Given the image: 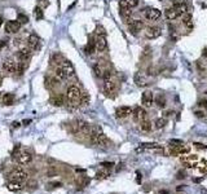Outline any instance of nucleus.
<instances>
[{"label":"nucleus","instance_id":"obj_24","mask_svg":"<svg viewBox=\"0 0 207 194\" xmlns=\"http://www.w3.org/2000/svg\"><path fill=\"white\" fill-rule=\"evenodd\" d=\"M51 104L53 106H62L65 104L64 95H56L54 97H52V99H51Z\"/></svg>","mask_w":207,"mask_h":194},{"label":"nucleus","instance_id":"obj_45","mask_svg":"<svg viewBox=\"0 0 207 194\" xmlns=\"http://www.w3.org/2000/svg\"><path fill=\"white\" fill-rule=\"evenodd\" d=\"M48 186H49V189H53V188H60V186H62V184L60 181H56V182H51V184H48Z\"/></svg>","mask_w":207,"mask_h":194},{"label":"nucleus","instance_id":"obj_55","mask_svg":"<svg viewBox=\"0 0 207 194\" xmlns=\"http://www.w3.org/2000/svg\"><path fill=\"white\" fill-rule=\"evenodd\" d=\"M199 105H201V106H203V107H207V100L201 101V102H199Z\"/></svg>","mask_w":207,"mask_h":194},{"label":"nucleus","instance_id":"obj_22","mask_svg":"<svg viewBox=\"0 0 207 194\" xmlns=\"http://www.w3.org/2000/svg\"><path fill=\"white\" fill-rule=\"evenodd\" d=\"M64 61H65V58L62 57V55H60V53H57V52H54L51 57V62L53 65H57V66H61V63Z\"/></svg>","mask_w":207,"mask_h":194},{"label":"nucleus","instance_id":"obj_53","mask_svg":"<svg viewBox=\"0 0 207 194\" xmlns=\"http://www.w3.org/2000/svg\"><path fill=\"white\" fill-rule=\"evenodd\" d=\"M194 146L198 148V149H207V146H203V145L199 144V142H194Z\"/></svg>","mask_w":207,"mask_h":194},{"label":"nucleus","instance_id":"obj_34","mask_svg":"<svg viewBox=\"0 0 207 194\" xmlns=\"http://www.w3.org/2000/svg\"><path fill=\"white\" fill-rule=\"evenodd\" d=\"M54 77H56V78L60 80V82H61V80H65V79H66V75H65V73L62 71V69L60 67V66L56 69V73H54Z\"/></svg>","mask_w":207,"mask_h":194},{"label":"nucleus","instance_id":"obj_36","mask_svg":"<svg viewBox=\"0 0 207 194\" xmlns=\"http://www.w3.org/2000/svg\"><path fill=\"white\" fill-rule=\"evenodd\" d=\"M135 83L137 84V87H144V85H146L144 78H143V77H140V74H139V73L135 75Z\"/></svg>","mask_w":207,"mask_h":194},{"label":"nucleus","instance_id":"obj_14","mask_svg":"<svg viewBox=\"0 0 207 194\" xmlns=\"http://www.w3.org/2000/svg\"><path fill=\"white\" fill-rule=\"evenodd\" d=\"M107 47V41H106V35H97L96 38V49L99 52H103Z\"/></svg>","mask_w":207,"mask_h":194},{"label":"nucleus","instance_id":"obj_8","mask_svg":"<svg viewBox=\"0 0 207 194\" xmlns=\"http://www.w3.org/2000/svg\"><path fill=\"white\" fill-rule=\"evenodd\" d=\"M62 69V71L65 73V75H66V78H71L73 75L75 74V69H74V65L70 62L69 60H65L62 63H61V66H60Z\"/></svg>","mask_w":207,"mask_h":194},{"label":"nucleus","instance_id":"obj_21","mask_svg":"<svg viewBox=\"0 0 207 194\" xmlns=\"http://www.w3.org/2000/svg\"><path fill=\"white\" fill-rule=\"evenodd\" d=\"M181 20H183V23L187 26L188 29H193V26H194V23H193V16L190 14L189 12L181 14Z\"/></svg>","mask_w":207,"mask_h":194},{"label":"nucleus","instance_id":"obj_49","mask_svg":"<svg viewBox=\"0 0 207 194\" xmlns=\"http://www.w3.org/2000/svg\"><path fill=\"white\" fill-rule=\"evenodd\" d=\"M56 174H57V172H56V170H54V167H52V168H49V170L47 171V175H48V176H54Z\"/></svg>","mask_w":207,"mask_h":194},{"label":"nucleus","instance_id":"obj_35","mask_svg":"<svg viewBox=\"0 0 207 194\" xmlns=\"http://www.w3.org/2000/svg\"><path fill=\"white\" fill-rule=\"evenodd\" d=\"M93 71H95V75L96 77H99V78H102V75H103V70L101 66H100V63H96L95 66H93Z\"/></svg>","mask_w":207,"mask_h":194},{"label":"nucleus","instance_id":"obj_12","mask_svg":"<svg viewBox=\"0 0 207 194\" xmlns=\"http://www.w3.org/2000/svg\"><path fill=\"white\" fill-rule=\"evenodd\" d=\"M27 44H29V47H30V49H38V48L40 47V38L36 34H30V36H29V39H27Z\"/></svg>","mask_w":207,"mask_h":194},{"label":"nucleus","instance_id":"obj_29","mask_svg":"<svg viewBox=\"0 0 207 194\" xmlns=\"http://www.w3.org/2000/svg\"><path fill=\"white\" fill-rule=\"evenodd\" d=\"M141 145V149H161L162 146L159 144H157V142H143V144H140Z\"/></svg>","mask_w":207,"mask_h":194},{"label":"nucleus","instance_id":"obj_7","mask_svg":"<svg viewBox=\"0 0 207 194\" xmlns=\"http://www.w3.org/2000/svg\"><path fill=\"white\" fill-rule=\"evenodd\" d=\"M143 29H144V22L141 20H132L128 23V30H129L131 34H133V35H136Z\"/></svg>","mask_w":207,"mask_h":194},{"label":"nucleus","instance_id":"obj_4","mask_svg":"<svg viewBox=\"0 0 207 194\" xmlns=\"http://www.w3.org/2000/svg\"><path fill=\"white\" fill-rule=\"evenodd\" d=\"M12 180H16V181H25L29 179V174H27L26 171H24L22 168H16L13 170L12 172H9L8 175Z\"/></svg>","mask_w":207,"mask_h":194},{"label":"nucleus","instance_id":"obj_6","mask_svg":"<svg viewBox=\"0 0 207 194\" xmlns=\"http://www.w3.org/2000/svg\"><path fill=\"white\" fill-rule=\"evenodd\" d=\"M132 115H133V119L136 122H143L145 119H148V114H146V110L144 109V107H141V106H137V107H135L133 111H132Z\"/></svg>","mask_w":207,"mask_h":194},{"label":"nucleus","instance_id":"obj_51","mask_svg":"<svg viewBox=\"0 0 207 194\" xmlns=\"http://www.w3.org/2000/svg\"><path fill=\"white\" fill-rule=\"evenodd\" d=\"M194 114H195V117H197V118H203L206 114H205V113L203 111H201V110H198V111H195L194 113Z\"/></svg>","mask_w":207,"mask_h":194},{"label":"nucleus","instance_id":"obj_1","mask_svg":"<svg viewBox=\"0 0 207 194\" xmlns=\"http://www.w3.org/2000/svg\"><path fill=\"white\" fill-rule=\"evenodd\" d=\"M80 97H82V92L77 85H70L67 88L66 92V100H67V105L71 109L80 106Z\"/></svg>","mask_w":207,"mask_h":194},{"label":"nucleus","instance_id":"obj_17","mask_svg":"<svg viewBox=\"0 0 207 194\" xmlns=\"http://www.w3.org/2000/svg\"><path fill=\"white\" fill-rule=\"evenodd\" d=\"M153 101H154L153 92H150V91H145V92L143 93V104L146 107H151V105H153Z\"/></svg>","mask_w":207,"mask_h":194},{"label":"nucleus","instance_id":"obj_44","mask_svg":"<svg viewBox=\"0 0 207 194\" xmlns=\"http://www.w3.org/2000/svg\"><path fill=\"white\" fill-rule=\"evenodd\" d=\"M100 166H102L103 168H113V166H115V164H114L113 162H102Z\"/></svg>","mask_w":207,"mask_h":194},{"label":"nucleus","instance_id":"obj_30","mask_svg":"<svg viewBox=\"0 0 207 194\" xmlns=\"http://www.w3.org/2000/svg\"><path fill=\"white\" fill-rule=\"evenodd\" d=\"M140 128H141V131H144V132H149V131H151V123L148 119H145L143 122H140Z\"/></svg>","mask_w":207,"mask_h":194},{"label":"nucleus","instance_id":"obj_9","mask_svg":"<svg viewBox=\"0 0 207 194\" xmlns=\"http://www.w3.org/2000/svg\"><path fill=\"white\" fill-rule=\"evenodd\" d=\"M161 14H162L161 10L157 9V8H149V9L145 10V18L148 20V21H157V20H159Z\"/></svg>","mask_w":207,"mask_h":194},{"label":"nucleus","instance_id":"obj_3","mask_svg":"<svg viewBox=\"0 0 207 194\" xmlns=\"http://www.w3.org/2000/svg\"><path fill=\"white\" fill-rule=\"evenodd\" d=\"M119 13H121V16L124 20V22H126L127 25L132 21V18H131L132 12H131V7H129L127 0H119Z\"/></svg>","mask_w":207,"mask_h":194},{"label":"nucleus","instance_id":"obj_50","mask_svg":"<svg viewBox=\"0 0 207 194\" xmlns=\"http://www.w3.org/2000/svg\"><path fill=\"white\" fill-rule=\"evenodd\" d=\"M185 171H180V172H177V175H176V179H185Z\"/></svg>","mask_w":207,"mask_h":194},{"label":"nucleus","instance_id":"obj_33","mask_svg":"<svg viewBox=\"0 0 207 194\" xmlns=\"http://www.w3.org/2000/svg\"><path fill=\"white\" fill-rule=\"evenodd\" d=\"M168 145H170V148H179L181 145H184V142H183V140L171 138V140H168Z\"/></svg>","mask_w":207,"mask_h":194},{"label":"nucleus","instance_id":"obj_48","mask_svg":"<svg viewBox=\"0 0 207 194\" xmlns=\"http://www.w3.org/2000/svg\"><path fill=\"white\" fill-rule=\"evenodd\" d=\"M136 182H137V184H141V180H143V175H141V172H136Z\"/></svg>","mask_w":207,"mask_h":194},{"label":"nucleus","instance_id":"obj_59","mask_svg":"<svg viewBox=\"0 0 207 194\" xmlns=\"http://www.w3.org/2000/svg\"><path fill=\"white\" fill-rule=\"evenodd\" d=\"M159 194H170L168 190H159Z\"/></svg>","mask_w":207,"mask_h":194},{"label":"nucleus","instance_id":"obj_60","mask_svg":"<svg viewBox=\"0 0 207 194\" xmlns=\"http://www.w3.org/2000/svg\"><path fill=\"white\" fill-rule=\"evenodd\" d=\"M203 180V177H199V179H194V182H201Z\"/></svg>","mask_w":207,"mask_h":194},{"label":"nucleus","instance_id":"obj_19","mask_svg":"<svg viewBox=\"0 0 207 194\" xmlns=\"http://www.w3.org/2000/svg\"><path fill=\"white\" fill-rule=\"evenodd\" d=\"M17 160H18V163L20 164H29V163H31V160H32V155L29 153V152H22L20 154V157L17 158Z\"/></svg>","mask_w":207,"mask_h":194},{"label":"nucleus","instance_id":"obj_27","mask_svg":"<svg viewBox=\"0 0 207 194\" xmlns=\"http://www.w3.org/2000/svg\"><path fill=\"white\" fill-rule=\"evenodd\" d=\"M60 80L54 77V78H45V87L47 88H52V87H56L58 85Z\"/></svg>","mask_w":207,"mask_h":194},{"label":"nucleus","instance_id":"obj_39","mask_svg":"<svg viewBox=\"0 0 207 194\" xmlns=\"http://www.w3.org/2000/svg\"><path fill=\"white\" fill-rule=\"evenodd\" d=\"M89 100H91V97L89 95L84 92V93H82V97H80V105H88L89 104Z\"/></svg>","mask_w":207,"mask_h":194},{"label":"nucleus","instance_id":"obj_25","mask_svg":"<svg viewBox=\"0 0 207 194\" xmlns=\"http://www.w3.org/2000/svg\"><path fill=\"white\" fill-rule=\"evenodd\" d=\"M95 49H96V41L93 39H89L88 44L84 47V52L87 53V55H92V53L95 52Z\"/></svg>","mask_w":207,"mask_h":194},{"label":"nucleus","instance_id":"obj_37","mask_svg":"<svg viewBox=\"0 0 207 194\" xmlns=\"http://www.w3.org/2000/svg\"><path fill=\"white\" fill-rule=\"evenodd\" d=\"M22 153V150H21V144H17L14 146V149H13V152H12V158H14V159H17L18 157H20V154Z\"/></svg>","mask_w":207,"mask_h":194},{"label":"nucleus","instance_id":"obj_5","mask_svg":"<svg viewBox=\"0 0 207 194\" xmlns=\"http://www.w3.org/2000/svg\"><path fill=\"white\" fill-rule=\"evenodd\" d=\"M103 92L107 97H113L114 93L117 92V85L111 79H106L103 83Z\"/></svg>","mask_w":207,"mask_h":194},{"label":"nucleus","instance_id":"obj_26","mask_svg":"<svg viewBox=\"0 0 207 194\" xmlns=\"http://www.w3.org/2000/svg\"><path fill=\"white\" fill-rule=\"evenodd\" d=\"M173 9H175L180 16L184 14V13H188V5L185 4V3H183V4H175V5H173Z\"/></svg>","mask_w":207,"mask_h":194},{"label":"nucleus","instance_id":"obj_32","mask_svg":"<svg viewBox=\"0 0 207 194\" xmlns=\"http://www.w3.org/2000/svg\"><path fill=\"white\" fill-rule=\"evenodd\" d=\"M34 16H35L36 21H42L43 18H44V12H43V9H42L40 7H35V9H34Z\"/></svg>","mask_w":207,"mask_h":194},{"label":"nucleus","instance_id":"obj_18","mask_svg":"<svg viewBox=\"0 0 207 194\" xmlns=\"http://www.w3.org/2000/svg\"><path fill=\"white\" fill-rule=\"evenodd\" d=\"M77 126H78V129H79V133L89 135V132H91V126H89L87 122L79 119V120H77Z\"/></svg>","mask_w":207,"mask_h":194},{"label":"nucleus","instance_id":"obj_42","mask_svg":"<svg viewBox=\"0 0 207 194\" xmlns=\"http://www.w3.org/2000/svg\"><path fill=\"white\" fill-rule=\"evenodd\" d=\"M25 69H26V66L24 65V62H20V63L17 65V73H18L20 75H21V74H24Z\"/></svg>","mask_w":207,"mask_h":194},{"label":"nucleus","instance_id":"obj_20","mask_svg":"<svg viewBox=\"0 0 207 194\" xmlns=\"http://www.w3.org/2000/svg\"><path fill=\"white\" fill-rule=\"evenodd\" d=\"M7 188H8V190H10V192L16 193V192H20V190H22L24 185H22V182H21V181H16V180H12V181H9V182H8Z\"/></svg>","mask_w":207,"mask_h":194},{"label":"nucleus","instance_id":"obj_41","mask_svg":"<svg viewBox=\"0 0 207 194\" xmlns=\"http://www.w3.org/2000/svg\"><path fill=\"white\" fill-rule=\"evenodd\" d=\"M17 21H18L20 23H27V22H29V17H27L26 14H24V13H18Z\"/></svg>","mask_w":207,"mask_h":194},{"label":"nucleus","instance_id":"obj_54","mask_svg":"<svg viewBox=\"0 0 207 194\" xmlns=\"http://www.w3.org/2000/svg\"><path fill=\"white\" fill-rule=\"evenodd\" d=\"M20 126H21V124H20V123H18V122H13V123H12V128H14V129H17V128H20Z\"/></svg>","mask_w":207,"mask_h":194},{"label":"nucleus","instance_id":"obj_11","mask_svg":"<svg viewBox=\"0 0 207 194\" xmlns=\"http://www.w3.org/2000/svg\"><path fill=\"white\" fill-rule=\"evenodd\" d=\"M18 58L21 62H26V61H30L31 57H32V49L30 48H22V49L18 51Z\"/></svg>","mask_w":207,"mask_h":194},{"label":"nucleus","instance_id":"obj_31","mask_svg":"<svg viewBox=\"0 0 207 194\" xmlns=\"http://www.w3.org/2000/svg\"><path fill=\"white\" fill-rule=\"evenodd\" d=\"M155 104L158 105V107L163 109V107L166 106V97L163 96V95H158L157 99H155Z\"/></svg>","mask_w":207,"mask_h":194},{"label":"nucleus","instance_id":"obj_47","mask_svg":"<svg viewBox=\"0 0 207 194\" xmlns=\"http://www.w3.org/2000/svg\"><path fill=\"white\" fill-rule=\"evenodd\" d=\"M127 2H128V4H129L131 8L137 7V5H139V0H127Z\"/></svg>","mask_w":207,"mask_h":194},{"label":"nucleus","instance_id":"obj_40","mask_svg":"<svg viewBox=\"0 0 207 194\" xmlns=\"http://www.w3.org/2000/svg\"><path fill=\"white\" fill-rule=\"evenodd\" d=\"M109 177V172L107 171H99L96 174V179L97 180H103V179H107Z\"/></svg>","mask_w":207,"mask_h":194},{"label":"nucleus","instance_id":"obj_61","mask_svg":"<svg viewBox=\"0 0 207 194\" xmlns=\"http://www.w3.org/2000/svg\"><path fill=\"white\" fill-rule=\"evenodd\" d=\"M2 25H3V18L0 17V26H2Z\"/></svg>","mask_w":207,"mask_h":194},{"label":"nucleus","instance_id":"obj_52","mask_svg":"<svg viewBox=\"0 0 207 194\" xmlns=\"http://www.w3.org/2000/svg\"><path fill=\"white\" fill-rule=\"evenodd\" d=\"M170 2L175 5V4H183V3H187V0H170Z\"/></svg>","mask_w":207,"mask_h":194},{"label":"nucleus","instance_id":"obj_56","mask_svg":"<svg viewBox=\"0 0 207 194\" xmlns=\"http://www.w3.org/2000/svg\"><path fill=\"white\" fill-rule=\"evenodd\" d=\"M202 56H203L205 58H207V47H206V48H203V51H202Z\"/></svg>","mask_w":207,"mask_h":194},{"label":"nucleus","instance_id":"obj_46","mask_svg":"<svg viewBox=\"0 0 207 194\" xmlns=\"http://www.w3.org/2000/svg\"><path fill=\"white\" fill-rule=\"evenodd\" d=\"M102 78L103 79H110L111 78V71H110V70H105V71H103V75H102Z\"/></svg>","mask_w":207,"mask_h":194},{"label":"nucleus","instance_id":"obj_16","mask_svg":"<svg viewBox=\"0 0 207 194\" xmlns=\"http://www.w3.org/2000/svg\"><path fill=\"white\" fill-rule=\"evenodd\" d=\"M132 109L129 106H121L115 110V117L117 118H127L128 115L132 114Z\"/></svg>","mask_w":207,"mask_h":194},{"label":"nucleus","instance_id":"obj_57","mask_svg":"<svg viewBox=\"0 0 207 194\" xmlns=\"http://www.w3.org/2000/svg\"><path fill=\"white\" fill-rule=\"evenodd\" d=\"M29 123H31V120H30V119H26V120L22 122V124H24V126H29Z\"/></svg>","mask_w":207,"mask_h":194},{"label":"nucleus","instance_id":"obj_58","mask_svg":"<svg viewBox=\"0 0 207 194\" xmlns=\"http://www.w3.org/2000/svg\"><path fill=\"white\" fill-rule=\"evenodd\" d=\"M183 189H184V185H179V186L176 188V190H177V192H180V190H183Z\"/></svg>","mask_w":207,"mask_h":194},{"label":"nucleus","instance_id":"obj_38","mask_svg":"<svg viewBox=\"0 0 207 194\" xmlns=\"http://www.w3.org/2000/svg\"><path fill=\"white\" fill-rule=\"evenodd\" d=\"M167 124V120H166V118H158V119L155 120V128H158V129H161V128H163Z\"/></svg>","mask_w":207,"mask_h":194},{"label":"nucleus","instance_id":"obj_13","mask_svg":"<svg viewBox=\"0 0 207 194\" xmlns=\"http://www.w3.org/2000/svg\"><path fill=\"white\" fill-rule=\"evenodd\" d=\"M17 65L18 63L16 62L13 58H7V60L3 62V69L8 73H14V71H17Z\"/></svg>","mask_w":207,"mask_h":194},{"label":"nucleus","instance_id":"obj_23","mask_svg":"<svg viewBox=\"0 0 207 194\" xmlns=\"http://www.w3.org/2000/svg\"><path fill=\"white\" fill-rule=\"evenodd\" d=\"M165 16H166V18H167V20L173 21V20H176L180 14H179V13H177L173 8H168V9H166V10H165Z\"/></svg>","mask_w":207,"mask_h":194},{"label":"nucleus","instance_id":"obj_43","mask_svg":"<svg viewBox=\"0 0 207 194\" xmlns=\"http://www.w3.org/2000/svg\"><path fill=\"white\" fill-rule=\"evenodd\" d=\"M96 34L97 35H106V31H105V29H103L102 26H97L96 27Z\"/></svg>","mask_w":207,"mask_h":194},{"label":"nucleus","instance_id":"obj_2","mask_svg":"<svg viewBox=\"0 0 207 194\" xmlns=\"http://www.w3.org/2000/svg\"><path fill=\"white\" fill-rule=\"evenodd\" d=\"M88 136H89V140H91L92 144L99 145V146H106L107 138H106L105 135H103L101 127H99V126L91 127V132H89Z\"/></svg>","mask_w":207,"mask_h":194},{"label":"nucleus","instance_id":"obj_15","mask_svg":"<svg viewBox=\"0 0 207 194\" xmlns=\"http://www.w3.org/2000/svg\"><path fill=\"white\" fill-rule=\"evenodd\" d=\"M145 36L148 39H157V38L161 36V30L155 27V26H150V27L145 30Z\"/></svg>","mask_w":207,"mask_h":194},{"label":"nucleus","instance_id":"obj_28","mask_svg":"<svg viewBox=\"0 0 207 194\" xmlns=\"http://www.w3.org/2000/svg\"><path fill=\"white\" fill-rule=\"evenodd\" d=\"M13 101H14V95L13 93H5L3 96V100H2V102L4 105H12Z\"/></svg>","mask_w":207,"mask_h":194},{"label":"nucleus","instance_id":"obj_10","mask_svg":"<svg viewBox=\"0 0 207 194\" xmlns=\"http://www.w3.org/2000/svg\"><path fill=\"white\" fill-rule=\"evenodd\" d=\"M21 29V23L18 22L17 20L16 21H8L7 23H5V31L9 32V34H16V32H18Z\"/></svg>","mask_w":207,"mask_h":194}]
</instances>
